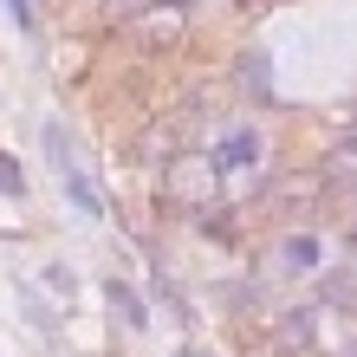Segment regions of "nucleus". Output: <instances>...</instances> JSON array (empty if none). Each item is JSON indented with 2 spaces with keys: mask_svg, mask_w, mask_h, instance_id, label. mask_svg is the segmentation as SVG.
Listing matches in <instances>:
<instances>
[{
  "mask_svg": "<svg viewBox=\"0 0 357 357\" xmlns=\"http://www.w3.org/2000/svg\"><path fill=\"white\" fill-rule=\"evenodd\" d=\"M208 162H215V176H221V182L234 176V169H254V162H260V130H254V123H234V130H221V143H215V156H208Z\"/></svg>",
  "mask_w": 357,
  "mask_h": 357,
  "instance_id": "nucleus-2",
  "label": "nucleus"
},
{
  "mask_svg": "<svg viewBox=\"0 0 357 357\" xmlns=\"http://www.w3.org/2000/svg\"><path fill=\"white\" fill-rule=\"evenodd\" d=\"M319 260H325V254H319V241H312V234H286V241H280V266H286V273H312Z\"/></svg>",
  "mask_w": 357,
  "mask_h": 357,
  "instance_id": "nucleus-4",
  "label": "nucleus"
},
{
  "mask_svg": "<svg viewBox=\"0 0 357 357\" xmlns=\"http://www.w3.org/2000/svg\"><path fill=\"white\" fill-rule=\"evenodd\" d=\"M280 344L286 351H305L312 344V312H286V319H280Z\"/></svg>",
  "mask_w": 357,
  "mask_h": 357,
  "instance_id": "nucleus-7",
  "label": "nucleus"
},
{
  "mask_svg": "<svg viewBox=\"0 0 357 357\" xmlns=\"http://www.w3.org/2000/svg\"><path fill=\"white\" fill-rule=\"evenodd\" d=\"M7 13H13V26H20V33H33V26H39V13H33V0H7Z\"/></svg>",
  "mask_w": 357,
  "mask_h": 357,
  "instance_id": "nucleus-9",
  "label": "nucleus"
},
{
  "mask_svg": "<svg viewBox=\"0 0 357 357\" xmlns=\"http://www.w3.org/2000/svg\"><path fill=\"white\" fill-rule=\"evenodd\" d=\"M150 7H169V13H182L188 0H104V13H111V20H143Z\"/></svg>",
  "mask_w": 357,
  "mask_h": 357,
  "instance_id": "nucleus-6",
  "label": "nucleus"
},
{
  "mask_svg": "<svg viewBox=\"0 0 357 357\" xmlns=\"http://www.w3.org/2000/svg\"><path fill=\"white\" fill-rule=\"evenodd\" d=\"M215 188H221L215 162H182V169H169V195H176V202H188V208H202Z\"/></svg>",
  "mask_w": 357,
  "mask_h": 357,
  "instance_id": "nucleus-3",
  "label": "nucleus"
},
{
  "mask_svg": "<svg viewBox=\"0 0 357 357\" xmlns=\"http://www.w3.org/2000/svg\"><path fill=\"white\" fill-rule=\"evenodd\" d=\"M104 299H111L123 319H130V331H150V312H143V299H137V292L123 286V280H104Z\"/></svg>",
  "mask_w": 357,
  "mask_h": 357,
  "instance_id": "nucleus-5",
  "label": "nucleus"
},
{
  "mask_svg": "<svg viewBox=\"0 0 357 357\" xmlns=\"http://www.w3.org/2000/svg\"><path fill=\"white\" fill-rule=\"evenodd\" d=\"M46 156H52V169H59V188L72 195V208L85 221H104V195L91 188V176L72 162V150H66V137H59V123H46Z\"/></svg>",
  "mask_w": 357,
  "mask_h": 357,
  "instance_id": "nucleus-1",
  "label": "nucleus"
},
{
  "mask_svg": "<svg viewBox=\"0 0 357 357\" xmlns=\"http://www.w3.org/2000/svg\"><path fill=\"white\" fill-rule=\"evenodd\" d=\"M0 195H13V202L26 195V176H20V162H13L7 150H0Z\"/></svg>",
  "mask_w": 357,
  "mask_h": 357,
  "instance_id": "nucleus-8",
  "label": "nucleus"
},
{
  "mask_svg": "<svg viewBox=\"0 0 357 357\" xmlns=\"http://www.w3.org/2000/svg\"><path fill=\"white\" fill-rule=\"evenodd\" d=\"M351 357H357V351H351Z\"/></svg>",
  "mask_w": 357,
  "mask_h": 357,
  "instance_id": "nucleus-10",
  "label": "nucleus"
}]
</instances>
